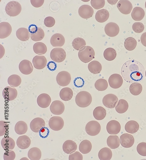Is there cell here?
Segmentation results:
<instances>
[{
  "label": "cell",
  "instance_id": "cell-17",
  "mask_svg": "<svg viewBox=\"0 0 146 160\" xmlns=\"http://www.w3.org/2000/svg\"><path fill=\"white\" fill-rule=\"evenodd\" d=\"M45 123L43 119L36 117L33 119L31 122L30 127L31 130L34 132H39L40 130L45 127Z\"/></svg>",
  "mask_w": 146,
  "mask_h": 160
},
{
  "label": "cell",
  "instance_id": "cell-45",
  "mask_svg": "<svg viewBox=\"0 0 146 160\" xmlns=\"http://www.w3.org/2000/svg\"><path fill=\"white\" fill-rule=\"evenodd\" d=\"M94 85L95 88L97 90L103 91L107 89L108 86V84L106 80L101 78L96 81Z\"/></svg>",
  "mask_w": 146,
  "mask_h": 160
},
{
  "label": "cell",
  "instance_id": "cell-55",
  "mask_svg": "<svg viewBox=\"0 0 146 160\" xmlns=\"http://www.w3.org/2000/svg\"><path fill=\"white\" fill-rule=\"evenodd\" d=\"M48 129L46 127L42 128L39 131V134L40 137L42 138H45L47 137L49 134Z\"/></svg>",
  "mask_w": 146,
  "mask_h": 160
},
{
  "label": "cell",
  "instance_id": "cell-4",
  "mask_svg": "<svg viewBox=\"0 0 146 160\" xmlns=\"http://www.w3.org/2000/svg\"><path fill=\"white\" fill-rule=\"evenodd\" d=\"M5 11L6 14L10 16H15L18 15L20 13L22 7L20 4L15 1L9 2L5 7Z\"/></svg>",
  "mask_w": 146,
  "mask_h": 160
},
{
  "label": "cell",
  "instance_id": "cell-53",
  "mask_svg": "<svg viewBox=\"0 0 146 160\" xmlns=\"http://www.w3.org/2000/svg\"><path fill=\"white\" fill-rule=\"evenodd\" d=\"M44 23L46 26L48 27H51L55 25V20L53 17L48 16L45 18Z\"/></svg>",
  "mask_w": 146,
  "mask_h": 160
},
{
  "label": "cell",
  "instance_id": "cell-13",
  "mask_svg": "<svg viewBox=\"0 0 146 160\" xmlns=\"http://www.w3.org/2000/svg\"><path fill=\"white\" fill-rule=\"evenodd\" d=\"M119 31V26L115 23L109 22L105 25V33L110 37H113L117 36Z\"/></svg>",
  "mask_w": 146,
  "mask_h": 160
},
{
  "label": "cell",
  "instance_id": "cell-27",
  "mask_svg": "<svg viewBox=\"0 0 146 160\" xmlns=\"http://www.w3.org/2000/svg\"><path fill=\"white\" fill-rule=\"evenodd\" d=\"M16 35L17 38L20 40L26 41L30 37V33L28 30L25 28H20L16 31Z\"/></svg>",
  "mask_w": 146,
  "mask_h": 160
},
{
  "label": "cell",
  "instance_id": "cell-39",
  "mask_svg": "<svg viewBox=\"0 0 146 160\" xmlns=\"http://www.w3.org/2000/svg\"><path fill=\"white\" fill-rule=\"evenodd\" d=\"M33 49L34 53L38 55H43L47 51L46 46L41 42H38L34 43L33 46Z\"/></svg>",
  "mask_w": 146,
  "mask_h": 160
},
{
  "label": "cell",
  "instance_id": "cell-22",
  "mask_svg": "<svg viewBox=\"0 0 146 160\" xmlns=\"http://www.w3.org/2000/svg\"><path fill=\"white\" fill-rule=\"evenodd\" d=\"M12 28L8 22H3L0 23V38L3 39L9 36L11 33Z\"/></svg>",
  "mask_w": 146,
  "mask_h": 160
},
{
  "label": "cell",
  "instance_id": "cell-50",
  "mask_svg": "<svg viewBox=\"0 0 146 160\" xmlns=\"http://www.w3.org/2000/svg\"><path fill=\"white\" fill-rule=\"evenodd\" d=\"M105 4V0H91V6L96 9H99L103 8Z\"/></svg>",
  "mask_w": 146,
  "mask_h": 160
},
{
  "label": "cell",
  "instance_id": "cell-12",
  "mask_svg": "<svg viewBox=\"0 0 146 160\" xmlns=\"http://www.w3.org/2000/svg\"><path fill=\"white\" fill-rule=\"evenodd\" d=\"M65 106L61 101L56 100L53 101L50 107V110L53 114L56 115L62 114L65 110Z\"/></svg>",
  "mask_w": 146,
  "mask_h": 160
},
{
  "label": "cell",
  "instance_id": "cell-44",
  "mask_svg": "<svg viewBox=\"0 0 146 160\" xmlns=\"http://www.w3.org/2000/svg\"><path fill=\"white\" fill-rule=\"evenodd\" d=\"M141 85L138 82L132 83L130 86L129 90L131 93L134 95H139L142 90Z\"/></svg>",
  "mask_w": 146,
  "mask_h": 160
},
{
  "label": "cell",
  "instance_id": "cell-35",
  "mask_svg": "<svg viewBox=\"0 0 146 160\" xmlns=\"http://www.w3.org/2000/svg\"><path fill=\"white\" fill-rule=\"evenodd\" d=\"M41 151L37 147L31 148L28 152V156L31 160H39L41 159Z\"/></svg>",
  "mask_w": 146,
  "mask_h": 160
},
{
  "label": "cell",
  "instance_id": "cell-46",
  "mask_svg": "<svg viewBox=\"0 0 146 160\" xmlns=\"http://www.w3.org/2000/svg\"><path fill=\"white\" fill-rule=\"evenodd\" d=\"M31 39L33 41H38L42 40L44 37V33L43 30L38 27L37 31L33 33H30Z\"/></svg>",
  "mask_w": 146,
  "mask_h": 160
},
{
  "label": "cell",
  "instance_id": "cell-29",
  "mask_svg": "<svg viewBox=\"0 0 146 160\" xmlns=\"http://www.w3.org/2000/svg\"><path fill=\"white\" fill-rule=\"evenodd\" d=\"M109 17L108 11L105 9H102L98 11L95 15L96 20L100 23H103L107 20Z\"/></svg>",
  "mask_w": 146,
  "mask_h": 160
},
{
  "label": "cell",
  "instance_id": "cell-2",
  "mask_svg": "<svg viewBox=\"0 0 146 160\" xmlns=\"http://www.w3.org/2000/svg\"><path fill=\"white\" fill-rule=\"evenodd\" d=\"M92 97L88 92L82 91L79 92L76 96L75 101L76 104L81 107H88L91 104Z\"/></svg>",
  "mask_w": 146,
  "mask_h": 160
},
{
  "label": "cell",
  "instance_id": "cell-31",
  "mask_svg": "<svg viewBox=\"0 0 146 160\" xmlns=\"http://www.w3.org/2000/svg\"><path fill=\"white\" fill-rule=\"evenodd\" d=\"M59 95L60 98L63 100L68 101L70 100L72 97L73 91L70 88L64 87L60 91Z\"/></svg>",
  "mask_w": 146,
  "mask_h": 160
},
{
  "label": "cell",
  "instance_id": "cell-36",
  "mask_svg": "<svg viewBox=\"0 0 146 160\" xmlns=\"http://www.w3.org/2000/svg\"><path fill=\"white\" fill-rule=\"evenodd\" d=\"M93 114L96 119L102 120L105 117L106 112L104 108L101 106H98L95 108L93 111Z\"/></svg>",
  "mask_w": 146,
  "mask_h": 160
},
{
  "label": "cell",
  "instance_id": "cell-23",
  "mask_svg": "<svg viewBox=\"0 0 146 160\" xmlns=\"http://www.w3.org/2000/svg\"><path fill=\"white\" fill-rule=\"evenodd\" d=\"M65 43V39L63 36L59 33H55L51 36L50 43L54 47H60L63 46Z\"/></svg>",
  "mask_w": 146,
  "mask_h": 160
},
{
  "label": "cell",
  "instance_id": "cell-28",
  "mask_svg": "<svg viewBox=\"0 0 146 160\" xmlns=\"http://www.w3.org/2000/svg\"><path fill=\"white\" fill-rule=\"evenodd\" d=\"M145 12L143 9L139 7H134L131 13L132 18L135 21H140L144 18Z\"/></svg>",
  "mask_w": 146,
  "mask_h": 160
},
{
  "label": "cell",
  "instance_id": "cell-11",
  "mask_svg": "<svg viewBox=\"0 0 146 160\" xmlns=\"http://www.w3.org/2000/svg\"><path fill=\"white\" fill-rule=\"evenodd\" d=\"M108 82L111 87L114 89H117L122 85L123 83V78L119 74H114L109 77Z\"/></svg>",
  "mask_w": 146,
  "mask_h": 160
},
{
  "label": "cell",
  "instance_id": "cell-42",
  "mask_svg": "<svg viewBox=\"0 0 146 160\" xmlns=\"http://www.w3.org/2000/svg\"><path fill=\"white\" fill-rule=\"evenodd\" d=\"M105 59L108 61H112L116 58L117 53L116 50L112 48H108L105 49L103 53Z\"/></svg>",
  "mask_w": 146,
  "mask_h": 160
},
{
  "label": "cell",
  "instance_id": "cell-1",
  "mask_svg": "<svg viewBox=\"0 0 146 160\" xmlns=\"http://www.w3.org/2000/svg\"><path fill=\"white\" fill-rule=\"evenodd\" d=\"M145 73L143 65L134 60L126 62L121 69V74L123 78L129 83L141 82L145 77Z\"/></svg>",
  "mask_w": 146,
  "mask_h": 160
},
{
  "label": "cell",
  "instance_id": "cell-24",
  "mask_svg": "<svg viewBox=\"0 0 146 160\" xmlns=\"http://www.w3.org/2000/svg\"><path fill=\"white\" fill-rule=\"evenodd\" d=\"M31 144L30 138L26 135L19 137L16 141V144L21 149H25L28 148Z\"/></svg>",
  "mask_w": 146,
  "mask_h": 160
},
{
  "label": "cell",
  "instance_id": "cell-15",
  "mask_svg": "<svg viewBox=\"0 0 146 160\" xmlns=\"http://www.w3.org/2000/svg\"><path fill=\"white\" fill-rule=\"evenodd\" d=\"M78 13L81 18L87 19L92 16L94 13V10L90 6L88 5H83L79 8Z\"/></svg>",
  "mask_w": 146,
  "mask_h": 160
},
{
  "label": "cell",
  "instance_id": "cell-57",
  "mask_svg": "<svg viewBox=\"0 0 146 160\" xmlns=\"http://www.w3.org/2000/svg\"><path fill=\"white\" fill-rule=\"evenodd\" d=\"M47 66L49 70L53 71L55 70L57 67V65L55 62L50 61L48 63Z\"/></svg>",
  "mask_w": 146,
  "mask_h": 160
},
{
  "label": "cell",
  "instance_id": "cell-60",
  "mask_svg": "<svg viewBox=\"0 0 146 160\" xmlns=\"http://www.w3.org/2000/svg\"><path fill=\"white\" fill-rule=\"evenodd\" d=\"M0 46V59L3 57L5 53V50L4 47L1 44Z\"/></svg>",
  "mask_w": 146,
  "mask_h": 160
},
{
  "label": "cell",
  "instance_id": "cell-34",
  "mask_svg": "<svg viewBox=\"0 0 146 160\" xmlns=\"http://www.w3.org/2000/svg\"><path fill=\"white\" fill-rule=\"evenodd\" d=\"M112 156V151L110 149L107 147L102 148L98 154V156L100 160H110Z\"/></svg>",
  "mask_w": 146,
  "mask_h": 160
},
{
  "label": "cell",
  "instance_id": "cell-51",
  "mask_svg": "<svg viewBox=\"0 0 146 160\" xmlns=\"http://www.w3.org/2000/svg\"><path fill=\"white\" fill-rule=\"evenodd\" d=\"M132 29L135 32L140 33L142 32L144 29V26L143 24L140 22L134 23L132 26Z\"/></svg>",
  "mask_w": 146,
  "mask_h": 160
},
{
  "label": "cell",
  "instance_id": "cell-41",
  "mask_svg": "<svg viewBox=\"0 0 146 160\" xmlns=\"http://www.w3.org/2000/svg\"><path fill=\"white\" fill-rule=\"evenodd\" d=\"M21 82V78L18 75L16 74L11 75L8 79V84L12 87H16L19 86Z\"/></svg>",
  "mask_w": 146,
  "mask_h": 160
},
{
  "label": "cell",
  "instance_id": "cell-9",
  "mask_svg": "<svg viewBox=\"0 0 146 160\" xmlns=\"http://www.w3.org/2000/svg\"><path fill=\"white\" fill-rule=\"evenodd\" d=\"M118 100V97L116 95L112 94H109L104 96L102 102L105 107L109 108H113L115 107Z\"/></svg>",
  "mask_w": 146,
  "mask_h": 160
},
{
  "label": "cell",
  "instance_id": "cell-38",
  "mask_svg": "<svg viewBox=\"0 0 146 160\" xmlns=\"http://www.w3.org/2000/svg\"><path fill=\"white\" fill-rule=\"evenodd\" d=\"M92 147V144L91 142L88 140H84L80 144L79 149L81 153L85 154L91 151Z\"/></svg>",
  "mask_w": 146,
  "mask_h": 160
},
{
  "label": "cell",
  "instance_id": "cell-52",
  "mask_svg": "<svg viewBox=\"0 0 146 160\" xmlns=\"http://www.w3.org/2000/svg\"><path fill=\"white\" fill-rule=\"evenodd\" d=\"M15 157V152L11 150H6L3 156L4 160H13Z\"/></svg>",
  "mask_w": 146,
  "mask_h": 160
},
{
  "label": "cell",
  "instance_id": "cell-32",
  "mask_svg": "<svg viewBox=\"0 0 146 160\" xmlns=\"http://www.w3.org/2000/svg\"><path fill=\"white\" fill-rule=\"evenodd\" d=\"M89 70L94 74L99 73L102 70V66L99 62L96 60H93L88 65Z\"/></svg>",
  "mask_w": 146,
  "mask_h": 160
},
{
  "label": "cell",
  "instance_id": "cell-6",
  "mask_svg": "<svg viewBox=\"0 0 146 160\" xmlns=\"http://www.w3.org/2000/svg\"><path fill=\"white\" fill-rule=\"evenodd\" d=\"M101 126L100 124L96 121H91L87 124L85 130L87 133L91 136L98 134L100 132Z\"/></svg>",
  "mask_w": 146,
  "mask_h": 160
},
{
  "label": "cell",
  "instance_id": "cell-8",
  "mask_svg": "<svg viewBox=\"0 0 146 160\" xmlns=\"http://www.w3.org/2000/svg\"><path fill=\"white\" fill-rule=\"evenodd\" d=\"M48 125L52 130L58 131L62 129L64 125V121L62 118L59 116H53L49 120Z\"/></svg>",
  "mask_w": 146,
  "mask_h": 160
},
{
  "label": "cell",
  "instance_id": "cell-33",
  "mask_svg": "<svg viewBox=\"0 0 146 160\" xmlns=\"http://www.w3.org/2000/svg\"><path fill=\"white\" fill-rule=\"evenodd\" d=\"M107 143L110 148L112 149H115L119 146L120 139L117 135H110L107 138Z\"/></svg>",
  "mask_w": 146,
  "mask_h": 160
},
{
  "label": "cell",
  "instance_id": "cell-37",
  "mask_svg": "<svg viewBox=\"0 0 146 160\" xmlns=\"http://www.w3.org/2000/svg\"><path fill=\"white\" fill-rule=\"evenodd\" d=\"M15 131L19 135L25 134L27 131L28 127L27 124L23 121L18 122L15 126Z\"/></svg>",
  "mask_w": 146,
  "mask_h": 160
},
{
  "label": "cell",
  "instance_id": "cell-49",
  "mask_svg": "<svg viewBox=\"0 0 146 160\" xmlns=\"http://www.w3.org/2000/svg\"><path fill=\"white\" fill-rule=\"evenodd\" d=\"M137 151L140 155L146 156V143L142 142L139 143L137 146Z\"/></svg>",
  "mask_w": 146,
  "mask_h": 160
},
{
  "label": "cell",
  "instance_id": "cell-63",
  "mask_svg": "<svg viewBox=\"0 0 146 160\" xmlns=\"http://www.w3.org/2000/svg\"><path fill=\"white\" fill-rule=\"evenodd\" d=\"M145 76H146V70L145 71Z\"/></svg>",
  "mask_w": 146,
  "mask_h": 160
},
{
  "label": "cell",
  "instance_id": "cell-26",
  "mask_svg": "<svg viewBox=\"0 0 146 160\" xmlns=\"http://www.w3.org/2000/svg\"><path fill=\"white\" fill-rule=\"evenodd\" d=\"M1 144L3 149L5 150L13 149L15 146L14 140L8 136H5L2 139Z\"/></svg>",
  "mask_w": 146,
  "mask_h": 160
},
{
  "label": "cell",
  "instance_id": "cell-3",
  "mask_svg": "<svg viewBox=\"0 0 146 160\" xmlns=\"http://www.w3.org/2000/svg\"><path fill=\"white\" fill-rule=\"evenodd\" d=\"M95 51L91 47L86 46L83 47L78 52V56L82 62L86 63L94 58Z\"/></svg>",
  "mask_w": 146,
  "mask_h": 160
},
{
  "label": "cell",
  "instance_id": "cell-18",
  "mask_svg": "<svg viewBox=\"0 0 146 160\" xmlns=\"http://www.w3.org/2000/svg\"><path fill=\"white\" fill-rule=\"evenodd\" d=\"M121 129L119 123L115 120L109 121L106 126V129L109 134L111 135H116L119 133Z\"/></svg>",
  "mask_w": 146,
  "mask_h": 160
},
{
  "label": "cell",
  "instance_id": "cell-56",
  "mask_svg": "<svg viewBox=\"0 0 146 160\" xmlns=\"http://www.w3.org/2000/svg\"><path fill=\"white\" fill-rule=\"evenodd\" d=\"M31 3L34 7L39 8L43 4L44 0H31Z\"/></svg>",
  "mask_w": 146,
  "mask_h": 160
},
{
  "label": "cell",
  "instance_id": "cell-25",
  "mask_svg": "<svg viewBox=\"0 0 146 160\" xmlns=\"http://www.w3.org/2000/svg\"><path fill=\"white\" fill-rule=\"evenodd\" d=\"M77 148L76 143L74 141L68 140L66 141L62 145L63 151L67 154H71L75 151Z\"/></svg>",
  "mask_w": 146,
  "mask_h": 160
},
{
  "label": "cell",
  "instance_id": "cell-30",
  "mask_svg": "<svg viewBox=\"0 0 146 160\" xmlns=\"http://www.w3.org/2000/svg\"><path fill=\"white\" fill-rule=\"evenodd\" d=\"M139 126L138 123L134 120H131L126 123L125 126V129L127 132L134 134L138 130Z\"/></svg>",
  "mask_w": 146,
  "mask_h": 160
},
{
  "label": "cell",
  "instance_id": "cell-47",
  "mask_svg": "<svg viewBox=\"0 0 146 160\" xmlns=\"http://www.w3.org/2000/svg\"><path fill=\"white\" fill-rule=\"evenodd\" d=\"M86 45L85 41L82 38L78 37L74 39L72 42L73 47L75 50H79Z\"/></svg>",
  "mask_w": 146,
  "mask_h": 160
},
{
  "label": "cell",
  "instance_id": "cell-16",
  "mask_svg": "<svg viewBox=\"0 0 146 160\" xmlns=\"http://www.w3.org/2000/svg\"><path fill=\"white\" fill-rule=\"evenodd\" d=\"M120 142L123 147L126 148H130L133 145L134 139L131 134L124 133L120 136Z\"/></svg>",
  "mask_w": 146,
  "mask_h": 160
},
{
  "label": "cell",
  "instance_id": "cell-20",
  "mask_svg": "<svg viewBox=\"0 0 146 160\" xmlns=\"http://www.w3.org/2000/svg\"><path fill=\"white\" fill-rule=\"evenodd\" d=\"M51 102L50 97L46 93L41 94L37 98V102L38 105L42 108H46L48 107Z\"/></svg>",
  "mask_w": 146,
  "mask_h": 160
},
{
  "label": "cell",
  "instance_id": "cell-61",
  "mask_svg": "<svg viewBox=\"0 0 146 160\" xmlns=\"http://www.w3.org/2000/svg\"><path fill=\"white\" fill-rule=\"evenodd\" d=\"M23 159V160H28V159L26 157H23L22 158L20 159V160Z\"/></svg>",
  "mask_w": 146,
  "mask_h": 160
},
{
  "label": "cell",
  "instance_id": "cell-59",
  "mask_svg": "<svg viewBox=\"0 0 146 160\" xmlns=\"http://www.w3.org/2000/svg\"><path fill=\"white\" fill-rule=\"evenodd\" d=\"M140 41L142 45L146 47V32L143 33L141 35Z\"/></svg>",
  "mask_w": 146,
  "mask_h": 160
},
{
  "label": "cell",
  "instance_id": "cell-62",
  "mask_svg": "<svg viewBox=\"0 0 146 160\" xmlns=\"http://www.w3.org/2000/svg\"><path fill=\"white\" fill-rule=\"evenodd\" d=\"M145 8L146 9V1L145 2Z\"/></svg>",
  "mask_w": 146,
  "mask_h": 160
},
{
  "label": "cell",
  "instance_id": "cell-48",
  "mask_svg": "<svg viewBox=\"0 0 146 160\" xmlns=\"http://www.w3.org/2000/svg\"><path fill=\"white\" fill-rule=\"evenodd\" d=\"M9 125L6 122L0 121V136H2L8 133Z\"/></svg>",
  "mask_w": 146,
  "mask_h": 160
},
{
  "label": "cell",
  "instance_id": "cell-21",
  "mask_svg": "<svg viewBox=\"0 0 146 160\" xmlns=\"http://www.w3.org/2000/svg\"><path fill=\"white\" fill-rule=\"evenodd\" d=\"M32 63L34 67L37 69H41L44 68L47 64V60L43 55H37L32 59Z\"/></svg>",
  "mask_w": 146,
  "mask_h": 160
},
{
  "label": "cell",
  "instance_id": "cell-5",
  "mask_svg": "<svg viewBox=\"0 0 146 160\" xmlns=\"http://www.w3.org/2000/svg\"><path fill=\"white\" fill-rule=\"evenodd\" d=\"M50 56L51 59L54 62L60 63L63 61L66 57V52L61 48H55L51 51Z\"/></svg>",
  "mask_w": 146,
  "mask_h": 160
},
{
  "label": "cell",
  "instance_id": "cell-19",
  "mask_svg": "<svg viewBox=\"0 0 146 160\" xmlns=\"http://www.w3.org/2000/svg\"><path fill=\"white\" fill-rule=\"evenodd\" d=\"M19 68L23 74L29 75L32 72L33 67L30 61L27 60H24L20 63Z\"/></svg>",
  "mask_w": 146,
  "mask_h": 160
},
{
  "label": "cell",
  "instance_id": "cell-58",
  "mask_svg": "<svg viewBox=\"0 0 146 160\" xmlns=\"http://www.w3.org/2000/svg\"><path fill=\"white\" fill-rule=\"evenodd\" d=\"M38 27L34 24H31L28 27V30L30 33H33L37 31Z\"/></svg>",
  "mask_w": 146,
  "mask_h": 160
},
{
  "label": "cell",
  "instance_id": "cell-40",
  "mask_svg": "<svg viewBox=\"0 0 146 160\" xmlns=\"http://www.w3.org/2000/svg\"><path fill=\"white\" fill-rule=\"evenodd\" d=\"M128 107V105L127 102L124 99H121L118 101L115 109L118 113L122 114L126 112Z\"/></svg>",
  "mask_w": 146,
  "mask_h": 160
},
{
  "label": "cell",
  "instance_id": "cell-54",
  "mask_svg": "<svg viewBox=\"0 0 146 160\" xmlns=\"http://www.w3.org/2000/svg\"><path fill=\"white\" fill-rule=\"evenodd\" d=\"M83 159L82 155L78 151H75L73 153L70 154L69 156V160H82Z\"/></svg>",
  "mask_w": 146,
  "mask_h": 160
},
{
  "label": "cell",
  "instance_id": "cell-10",
  "mask_svg": "<svg viewBox=\"0 0 146 160\" xmlns=\"http://www.w3.org/2000/svg\"><path fill=\"white\" fill-rule=\"evenodd\" d=\"M117 7L121 13L126 15L130 14L133 8L131 2L126 0H119L117 4Z\"/></svg>",
  "mask_w": 146,
  "mask_h": 160
},
{
  "label": "cell",
  "instance_id": "cell-7",
  "mask_svg": "<svg viewBox=\"0 0 146 160\" xmlns=\"http://www.w3.org/2000/svg\"><path fill=\"white\" fill-rule=\"evenodd\" d=\"M58 84L60 86L64 87L68 85L71 80L70 73L66 71H62L59 72L56 77Z\"/></svg>",
  "mask_w": 146,
  "mask_h": 160
},
{
  "label": "cell",
  "instance_id": "cell-14",
  "mask_svg": "<svg viewBox=\"0 0 146 160\" xmlns=\"http://www.w3.org/2000/svg\"><path fill=\"white\" fill-rule=\"evenodd\" d=\"M18 92L16 89L11 86L5 87L2 92V95L4 99L7 100L11 101L17 97Z\"/></svg>",
  "mask_w": 146,
  "mask_h": 160
},
{
  "label": "cell",
  "instance_id": "cell-43",
  "mask_svg": "<svg viewBox=\"0 0 146 160\" xmlns=\"http://www.w3.org/2000/svg\"><path fill=\"white\" fill-rule=\"evenodd\" d=\"M137 44L136 40L132 37L126 38L124 41V46L126 49L128 50L131 51L135 48Z\"/></svg>",
  "mask_w": 146,
  "mask_h": 160
}]
</instances>
